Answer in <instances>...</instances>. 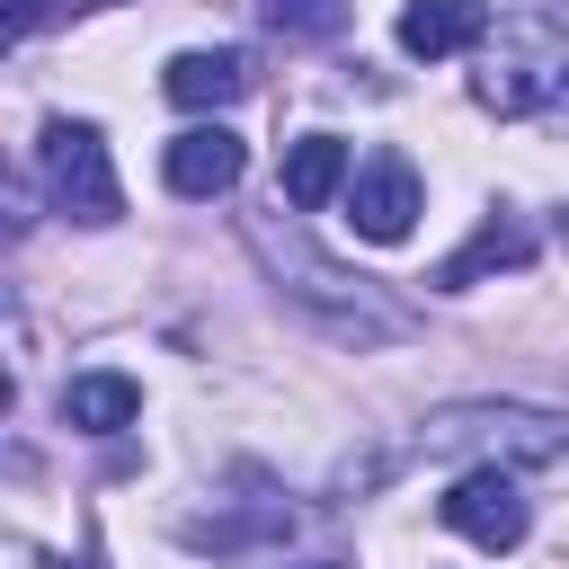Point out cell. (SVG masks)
Wrapping results in <instances>:
<instances>
[{
	"label": "cell",
	"instance_id": "6da1fadb",
	"mask_svg": "<svg viewBox=\"0 0 569 569\" xmlns=\"http://www.w3.org/2000/svg\"><path fill=\"white\" fill-rule=\"evenodd\" d=\"M471 53H480L471 98H480L489 116H542V107L569 89V18H560L551 0H507Z\"/></svg>",
	"mask_w": 569,
	"mask_h": 569
},
{
	"label": "cell",
	"instance_id": "7a4b0ae2",
	"mask_svg": "<svg viewBox=\"0 0 569 569\" xmlns=\"http://www.w3.org/2000/svg\"><path fill=\"white\" fill-rule=\"evenodd\" d=\"M427 453H471V462H498V471H533V462L569 453V418L525 409V400H453V409L427 418Z\"/></svg>",
	"mask_w": 569,
	"mask_h": 569
},
{
	"label": "cell",
	"instance_id": "3957f363",
	"mask_svg": "<svg viewBox=\"0 0 569 569\" xmlns=\"http://www.w3.org/2000/svg\"><path fill=\"white\" fill-rule=\"evenodd\" d=\"M258 258H267L276 276H293L284 293H293V302H302V311H311V320H320L329 338H356V347H382V338H409V311H400V302H382V293H365V276L347 284V276H338L329 258H311V249H302L293 231H284V240H276V231H258Z\"/></svg>",
	"mask_w": 569,
	"mask_h": 569
},
{
	"label": "cell",
	"instance_id": "277c9868",
	"mask_svg": "<svg viewBox=\"0 0 569 569\" xmlns=\"http://www.w3.org/2000/svg\"><path fill=\"white\" fill-rule=\"evenodd\" d=\"M36 169H44V196H53L71 222L107 231V222L124 213V187H116V160H107V133H98V124L53 116L44 142H36Z\"/></svg>",
	"mask_w": 569,
	"mask_h": 569
},
{
	"label": "cell",
	"instance_id": "5b68a950",
	"mask_svg": "<svg viewBox=\"0 0 569 569\" xmlns=\"http://www.w3.org/2000/svg\"><path fill=\"white\" fill-rule=\"evenodd\" d=\"M436 516H445L462 542H480V551H516V542H525V525H533V507H525L516 471H498V462L462 471V480L436 498Z\"/></svg>",
	"mask_w": 569,
	"mask_h": 569
},
{
	"label": "cell",
	"instance_id": "8992f818",
	"mask_svg": "<svg viewBox=\"0 0 569 569\" xmlns=\"http://www.w3.org/2000/svg\"><path fill=\"white\" fill-rule=\"evenodd\" d=\"M418 213H427V196H418V169L400 160V151H373L356 178H347V222H356V240H409L418 231Z\"/></svg>",
	"mask_w": 569,
	"mask_h": 569
},
{
	"label": "cell",
	"instance_id": "52a82bcc",
	"mask_svg": "<svg viewBox=\"0 0 569 569\" xmlns=\"http://www.w3.org/2000/svg\"><path fill=\"white\" fill-rule=\"evenodd\" d=\"M240 169H249V142H240L231 124H187V133L160 151L169 196H231V187H240Z\"/></svg>",
	"mask_w": 569,
	"mask_h": 569
},
{
	"label": "cell",
	"instance_id": "ba28073f",
	"mask_svg": "<svg viewBox=\"0 0 569 569\" xmlns=\"http://www.w3.org/2000/svg\"><path fill=\"white\" fill-rule=\"evenodd\" d=\"M507 267H533V222L489 213V222H480V231H471V240H462V249H453L427 284H436V293H471L480 276H507Z\"/></svg>",
	"mask_w": 569,
	"mask_h": 569
},
{
	"label": "cell",
	"instance_id": "9c48e42d",
	"mask_svg": "<svg viewBox=\"0 0 569 569\" xmlns=\"http://www.w3.org/2000/svg\"><path fill=\"white\" fill-rule=\"evenodd\" d=\"M480 36H489V9L480 0H409L400 9V53H418V62L471 53Z\"/></svg>",
	"mask_w": 569,
	"mask_h": 569
},
{
	"label": "cell",
	"instance_id": "30bf717a",
	"mask_svg": "<svg viewBox=\"0 0 569 569\" xmlns=\"http://www.w3.org/2000/svg\"><path fill=\"white\" fill-rule=\"evenodd\" d=\"M160 89H169V107H187V116L231 107V98L249 89V53H231V44H213V53H169Z\"/></svg>",
	"mask_w": 569,
	"mask_h": 569
},
{
	"label": "cell",
	"instance_id": "8fae6325",
	"mask_svg": "<svg viewBox=\"0 0 569 569\" xmlns=\"http://www.w3.org/2000/svg\"><path fill=\"white\" fill-rule=\"evenodd\" d=\"M133 418H142V382H133V373H71V382H62V427L116 436V427H133Z\"/></svg>",
	"mask_w": 569,
	"mask_h": 569
},
{
	"label": "cell",
	"instance_id": "7c38bea8",
	"mask_svg": "<svg viewBox=\"0 0 569 569\" xmlns=\"http://www.w3.org/2000/svg\"><path fill=\"white\" fill-rule=\"evenodd\" d=\"M347 178H356V169H347V142H338V133H302V142L284 151V204H293V213H320Z\"/></svg>",
	"mask_w": 569,
	"mask_h": 569
},
{
	"label": "cell",
	"instance_id": "4fadbf2b",
	"mask_svg": "<svg viewBox=\"0 0 569 569\" xmlns=\"http://www.w3.org/2000/svg\"><path fill=\"white\" fill-rule=\"evenodd\" d=\"M258 18H267L276 36H329V27L347 18V0H258Z\"/></svg>",
	"mask_w": 569,
	"mask_h": 569
},
{
	"label": "cell",
	"instance_id": "5bb4252c",
	"mask_svg": "<svg viewBox=\"0 0 569 569\" xmlns=\"http://www.w3.org/2000/svg\"><path fill=\"white\" fill-rule=\"evenodd\" d=\"M36 9H44V0H0V36H9V44H18V36H27V27H36Z\"/></svg>",
	"mask_w": 569,
	"mask_h": 569
},
{
	"label": "cell",
	"instance_id": "9a60e30c",
	"mask_svg": "<svg viewBox=\"0 0 569 569\" xmlns=\"http://www.w3.org/2000/svg\"><path fill=\"white\" fill-rule=\"evenodd\" d=\"M302 569H338V560H302Z\"/></svg>",
	"mask_w": 569,
	"mask_h": 569
}]
</instances>
